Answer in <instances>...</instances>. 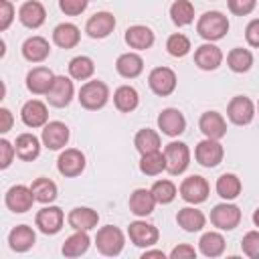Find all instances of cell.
I'll return each instance as SVG.
<instances>
[{"instance_id": "cell-41", "label": "cell", "mask_w": 259, "mask_h": 259, "mask_svg": "<svg viewBox=\"0 0 259 259\" xmlns=\"http://www.w3.org/2000/svg\"><path fill=\"white\" fill-rule=\"evenodd\" d=\"M170 18L176 26H186L194 20V6L190 0H176L170 6Z\"/></svg>"}, {"instance_id": "cell-23", "label": "cell", "mask_w": 259, "mask_h": 259, "mask_svg": "<svg viewBox=\"0 0 259 259\" xmlns=\"http://www.w3.org/2000/svg\"><path fill=\"white\" fill-rule=\"evenodd\" d=\"M97 221H99L97 210L89 206H75L67 217L69 227H73L75 231H91L97 227Z\"/></svg>"}, {"instance_id": "cell-3", "label": "cell", "mask_w": 259, "mask_h": 259, "mask_svg": "<svg viewBox=\"0 0 259 259\" xmlns=\"http://www.w3.org/2000/svg\"><path fill=\"white\" fill-rule=\"evenodd\" d=\"M123 245H125V235L113 227V225H105L97 231L95 235V247L101 255L105 257H115L123 251Z\"/></svg>"}, {"instance_id": "cell-44", "label": "cell", "mask_w": 259, "mask_h": 259, "mask_svg": "<svg viewBox=\"0 0 259 259\" xmlns=\"http://www.w3.org/2000/svg\"><path fill=\"white\" fill-rule=\"evenodd\" d=\"M241 249L247 257L259 259V231H249L241 239Z\"/></svg>"}, {"instance_id": "cell-49", "label": "cell", "mask_w": 259, "mask_h": 259, "mask_svg": "<svg viewBox=\"0 0 259 259\" xmlns=\"http://www.w3.org/2000/svg\"><path fill=\"white\" fill-rule=\"evenodd\" d=\"M245 38L251 47L259 49V18H253L247 26H245Z\"/></svg>"}, {"instance_id": "cell-16", "label": "cell", "mask_w": 259, "mask_h": 259, "mask_svg": "<svg viewBox=\"0 0 259 259\" xmlns=\"http://www.w3.org/2000/svg\"><path fill=\"white\" fill-rule=\"evenodd\" d=\"M158 127L162 130V134L176 138L186 130V119H184L182 111H178L176 107H166L158 115Z\"/></svg>"}, {"instance_id": "cell-11", "label": "cell", "mask_w": 259, "mask_h": 259, "mask_svg": "<svg viewBox=\"0 0 259 259\" xmlns=\"http://www.w3.org/2000/svg\"><path fill=\"white\" fill-rule=\"evenodd\" d=\"M227 117L235 125H247L255 117V105L245 95H235L227 105Z\"/></svg>"}, {"instance_id": "cell-27", "label": "cell", "mask_w": 259, "mask_h": 259, "mask_svg": "<svg viewBox=\"0 0 259 259\" xmlns=\"http://www.w3.org/2000/svg\"><path fill=\"white\" fill-rule=\"evenodd\" d=\"M125 42L130 49L146 51L154 45V32H152V28H148L144 24H134L125 30Z\"/></svg>"}, {"instance_id": "cell-50", "label": "cell", "mask_w": 259, "mask_h": 259, "mask_svg": "<svg viewBox=\"0 0 259 259\" xmlns=\"http://www.w3.org/2000/svg\"><path fill=\"white\" fill-rule=\"evenodd\" d=\"M170 257H172V259H194V257H196V249H194L192 245L182 243V245H178V247H174V249L170 251Z\"/></svg>"}, {"instance_id": "cell-12", "label": "cell", "mask_w": 259, "mask_h": 259, "mask_svg": "<svg viewBox=\"0 0 259 259\" xmlns=\"http://www.w3.org/2000/svg\"><path fill=\"white\" fill-rule=\"evenodd\" d=\"M127 237H130V241H132L136 247L148 249V247H152V245L158 243L160 233H158V229H156L152 223L134 221V223H130V227H127Z\"/></svg>"}, {"instance_id": "cell-39", "label": "cell", "mask_w": 259, "mask_h": 259, "mask_svg": "<svg viewBox=\"0 0 259 259\" xmlns=\"http://www.w3.org/2000/svg\"><path fill=\"white\" fill-rule=\"evenodd\" d=\"M134 146H136V150H138L140 154H148V152L160 150L162 142H160L158 132H154V130H150V127H144V130H140V132L136 134Z\"/></svg>"}, {"instance_id": "cell-26", "label": "cell", "mask_w": 259, "mask_h": 259, "mask_svg": "<svg viewBox=\"0 0 259 259\" xmlns=\"http://www.w3.org/2000/svg\"><path fill=\"white\" fill-rule=\"evenodd\" d=\"M51 55V45L42 36H30L22 42V57L28 63H42Z\"/></svg>"}, {"instance_id": "cell-21", "label": "cell", "mask_w": 259, "mask_h": 259, "mask_svg": "<svg viewBox=\"0 0 259 259\" xmlns=\"http://www.w3.org/2000/svg\"><path fill=\"white\" fill-rule=\"evenodd\" d=\"M18 20L26 28H38L47 20V10L38 0H26L18 8Z\"/></svg>"}, {"instance_id": "cell-33", "label": "cell", "mask_w": 259, "mask_h": 259, "mask_svg": "<svg viewBox=\"0 0 259 259\" xmlns=\"http://www.w3.org/2000/svg\"><path fill=\"white\" fill-rule=\"evenodd\" d=\"M113 103H115V107H117L121 113H130V111H134V109L138 107L140 95H138V91H136L132 85H121V87H117L115 93H113Z\"/></svg>"}, {"instance_id": "cell-19", "label": "cell", "mask_w": 259, "mask_h": 259, "mask_svg": "<svg viewBox=\"0 0 259 259\" xmlns=\"http://www.w3.org/2000/svg\"><path fill=\"white\" fill-rule=\"evenodd\" d=\"M115 28V16L111 12H95L87 24H85V32L91 36V38H105L113 32Z\"/></svg>"}, {"instance_id": "cell-30", "label": "cell", "mask_w": 259, "mask_h": 259, "mask_svg": "<svg viewBox=\"0 0 259 259\" xmlns=\"http://www.w3.org/2000/svg\"><path fill=\"white\" fill-rule=\"evenodd\" d=\"M79 40H81V32L71 22H61L53 30V42L61 49H73L79 45Z\"/></svg>"}, {"instance_id": "cell-48", "label": "cell", "mask_w": 259, "mask_h": 259, "mask_svg": "<svg viewBox=\"0 0 259 259\" xmlns=\"http://www.w3.org/2000/svg\"><path fill=\"white\" fill-rule=\"evenodd\" d=\"M16 156V148L8 140H0V168H8L12 164V158Z\"/></svg>"}, {"instance_id": "cell-46", "label": "cell", "mask_w": 259, "mask_h": 259, "mask_svg": "<svg viewBox=\"0 0 259 259\" xmlns=\"http://www.w3.org/2000/svg\"><path fill=\"white\" fill-rule=\"evenodd\" d=\"M227 4L235 16H247L257 6V0H227Z\"/></svg>"}, {"instance_id": "cell-18", "label": "cell", "mask_w": 259, "mask_h": 259, "mask_svg": "<svg viewBox=\"0 0 259 259\" xmlns=\"http://www.w3.org/2000/svg\"><path fill=\"white\" fill-rule=\"evenodd\" d=\"M20 117H22L26 127H45L49 123V109H47V105L42 101L30 99V101H26L22 105Z\"/></svg>"}, {"instance_id": "cell-38", "label": "cell", "mask_w": 259, "mask_h": 259, "mask_svg": "<svg viewBox=\"0 0 259 259\" xmlns=\"http://www.w3.org/2000/svg\"><path fill=\"white\" fill-rule=\"evenodd\" d=\"M93 73H95L93 59H89L85 55H79V57H75V59L69 61V75H71V79L87 81V79H91Z\"/></svg>"}, {"instance_id": "cell-35", "label": "cell", "mask_w": 259, "mask_h": 259, "mask_svg": "<svg viewBox=\"0 0 259 259\" xmlns=\"http://www.w3.org/2000/svg\"><path fill=\"white\" fill-rule=\"evenodd\" d=\"M241 180L237 174H231V172H225L217 178V194L225 200H233L241 194Z\"/></svg>"}, {"instance_id": "cell-34", "label": "cell", "mask_w": 259, "mask_h": 259, "mask_svg": "<svg viewBox=\"0 0 259 259\" xmlns=\"http://www.w3.org/2000/svg\"><path fill=\"white\" fill-rule=\"evenodd\" d=\"M227 65L235 73H247L253 67V53L243 47H235L227 55Z\"/></svg>"}, {"instance_id": "cell-2", "label": "cell", "mask_w": 259, "mask_h": 259, "mask_svg": "<svg viewBox=\"0 0 259 259\" xmlns=\"http://www.w3.org/2000/svg\"><path fill=\"white\" fill-rule=\"evenodd\" d=\"M77 99H79L81 107H85L89 111H97V109L105 107V103L109 99V87L99 79L87 81V83L81 85Z\"/></svg>"}, {"instance_id": "cell-36", "label": "cell", "mask_w": 259, "mask_h": 259, "mask_svg": "<svg viewBox=\"0 0 259 259\" xmlns=\"http://www.w3.org/2000/svg\"><path fill=\"white\" fill-rule=\"evenodd\" d=\"M198 249L204 257H221L225 253V237L221 233L208 231L200 237L198 241Z\"/></svg>"}, {"instance_id": "cell-31", "label": "cell", "mask_w": 259, "mask_h": 259, "mask_svg": "<svg viewBox=\"0 0 259 259\" xmlns=\"http://www.w3.org/2000/svg\"><path fill=\"white\" fill-rule=\"evenodd\" d=\"M115 69L125 79H136L144 71V59L138 53H123L115 61Z\"/></svg>"}, {"instance_id": "cell-17", "label": "cell", "mask_w": 259, "mask_h": 259, "mask_svg": "<svg viewBox=\"0 0 259 259\" xmlns=\"http://www.w3.org/2000/svg\"><path fill=\"white\" fill-rule=\"evenodd\" d=\"M69 136H71V132H69V127L63 121H49L42 127L40 140H42L45 148H49V150H61V148L67 146Z\"/></svg>"}, {"instance_id": "cell-43", "label": "cell", "mask_w": 259, "mask_h": 259, "mask_svg": "<svg viewBox=\"0 0 259 259\" xmlns=\"http://www.w3.org/2000/svg\"><path fill=\"white\" fill-rule=\"evenodd\" d=\"M190 49H192V47H190L188 36H184V34H180V32L170 34L168 40H166V51H168L172 57H184V55L190 53Z\"/></svg>"}, {"instance_id": "cell-9", "label": "cell", "mask_w": 259, "mask_h": 259, "mask_svg": "<svg viewBox=\"0 0 259 259\" xmlns=\"http://www.w3.org/2000/svg\"><path fill=\"white\" fill-rule=\"evenodd\" d=\"M223 156H225V150H223V144L219 140H202L196 144V150H194V158L200 166L204 168H214L223 162Z\"/></svg>"}, {"instance_id": "cell-14", "label": "cell", "mask_w": 259, "mask_h": 259, "mask_svg": "<svg viewBox=\"0 0 259 259\" xmlns=\"http://www.w3.org/2000/svg\"><path fill=\"white\" fill-rule=\"evenodd\" d=\"M75 95V87H73V81L69 77H55L53 81V87L49 89L47 93V101L53 105V107H67L71 103Z\"/></svg>"}, {"instance_id": "cell-29", "label": "cell", "mask_w": 259, "mask_h": 259, "mask_svg": "<svg viewBox=\"0 0 259 259\" xmlns=\"http://www.w3.org/2000/svg\"><path fill=\"white\" fill-rule=\"evenodd\" d=\"M176 223H178V227H182L186 233H196V231H200V229L206 225V217H204L202 210H198V208H194V206H184V208L178 210Z\"/></svg>"}, {"instance_id": "cell-32", "label": "cell", "mask_w": 259, "mask_h": 259, "mask_svg": "<svg viewBox=\"0 0 259 259\" xmlns=\"http://www.w3.org/2000/svg\"><path fill=\"white\" fill-rule=\"evenodd\" d=\"M89 243H91V239H89L87 231H75L71 237L65 239V243L61 247V253L65 257H81L83 253H87Z\"/></svg>"}, {"instance_id": "cell-25", "label": "cell", "mask_w": 259, "mask_h": 259, "mask_svg": "<svg viewBox=\"0 0 259 259\" xmlns=\"http://www.w3.org/2000/svg\"><path fill=\"white\" fill-rule=\"evenodd\" d=\"M130 212H134L136 217H148L154 212V206L158 204L152 190H146V188H138L130 194Z\"/></svg>"}, {"instance_id": "cell-15", "label": "cell", "mask_w": 259, "mask_h": 259, "mask_svg": "<svg viewBox=\"0 0 259 259\" xmlns=\"http://www.w3.org/2000/svg\"><path fill=\"white\" fill-rule=\"evenodd\" d=\"M55 73L49 67H34L26 73V89L34 95H47L53 87Z\"/></svg>"}, {"instance_id": "cell-51", "label": "cell", "mask_w": 259, "mask_h": 259, "mask_svg": "<svg viewBox=\"0 0 259 259\" xmlns=\"http://www.w3.org/2000/svg\"><path fill=\"white\" fill-rule=\"evenodd\" d=\"M0 117H2V123H0V132H2V134H6V132L12 127V113H10V109L2 107V109H0Z\"/></svg>"}, {"instance_id": "cell-42", "label": "cell", "mask_w": 259, "mask_h": 259, "mask_svg": "<svg viewBox=\"0 0 259 259\" xmlns=\"http://www.w3.org/2000/svg\"><path fill=\"white\" fill-rule=\"evenodd\" d=\"M150 190L158 204H170L176 198V186L170 180H156Z\"/></svg>"}, {"instance_id": "cell-22", "label": "cell", "mask_w": 259, "mask_h": 259, "mask_svg": "<svg viewBox=\"0 0 259 259\" xmlns=\"http://www.w3.org/2000/svg\"><path fill=\"white\" fill-rule=\"evenodd\" d=\"M198 127L210 140H221L227 134V121L219 111H204L198 119Z\"/></svg>"}, {"instance_id": "cell-37", "label": "cell", "mask_w": 259, "mask_h": 259, "mask_svg": "<svg viewBox=\"0 0 259 259\" xmlns=\"http://www.w3.org/2000/svg\"><path fill=\"white\" fill-rule=\"evenodd\" d=\"M140 170L146 176H158L160 172H164L166 170V156H164V152L156 150V152L142 154V158H140Z\"/></svg>"}, {"instance_id": "cell-10", "label": "cell", "mask_w": 259, "mask_h": 259, "mask_svg": "<svg viewBox=\"0 0 259 259\" xmlns=\"http://www.w3.org/2000/svg\"><path fill=\"white\" fill-rule=\"evenodd\" d=\"M34 194L30 190V186H24V184H14L6 190V196H4V202L6 206L16 212V214H22L26 210L32 208V202H34Z\"/></svg>"}, {"instance_id": "cell-54", "label": "cell", "mask_w": 259, "mask_h": 259, "mask_svg": "<svg viewBox=\"0 0 259 259\" xmlns=\"http://www.w3.org/2000/svg\"><path fill=\"white\" fill-rule=\"evenodd\" d=\"M257 111H259V103H257Z\"/></svg>"}, {"instance_id": "cell-4", "label": "cell", "mask_w": 259, "mask_h": 259, "mask_svg": "<svg viewBox=\"0 0 259 259\" xmlns=\"http://www.w3.org/2000/svg\"><path fill=\"white\" fill-rule=\"evenodd\" d=\"M164 156H166V170L172 176H178L182 172H186L188 164H190V150L184 142H170L164 148Z\"/></svg>"}, {"instance_id": "cell-13", "label": "cell", "mask_w": 259, "mask_h": 259, "mask_svg": "<svg viewBox=\"0 0 259 259\" xmlns=\"http://www.w3.org/2000/svg\"><path fill=\"white\" fill-rule=\"evenodd\" d=\"M34 223L38 227L40 233L45 235H57L61 229H63V223H65V214H63V208L59 206H42L36 217H34Z\"/></svg>"}, {"instance_id": "cell-20", "label": "cell", "mask_w": 259, "mask_h": 259, "mask_svg": "<svg viewBox=\"0 0 259 259\" xmlns=\"http://www.w3.org/2000/svg\"><path fill=\"white\" fill-rule=\"evenodd\" d=\"M221 63H223V51L212 42H204L194 51V65L202 71H214L221 67Z\"/></svg>"}, {"instance_id": "cell-28", "label": "cell", "mask_w": 259, "mask_h": 259, "mask_svg": "<svg viewBox=\"0 0 259 259\" xmlns=\"http://www.w3.org/2000/svg\"><path fill=\"white\" fill-rule=\"evenodd\" d=\"M14 148H16V156L22 162H32L40 154V140L34 134H20L14 142Z\"/></svg>"}, {"instance_id": "cell-24", "label": "cell", "mask_w": 259, "mask_h": 259, "mask_svg": "<svg viewBox=\"0 0 259 259\" xmlns=\"http://www.w3.org/2000/svg\"><path fill=\"white\" fill-rule=\"evenodd\" d=\"M36 243V233L28 225H18L8 233V245L16 253H24Z\"/></svg>"}, {"instance_id": "cell-7", "label": "cell", "mask_w": 259, "mask_h": 259, "mask_svg": "<svg viewBox=\"0 0 259 259\" xmlns=\"http://www.w3.org/2000/svg\"><path fill=\"white\" fill-rule=\"evenodd\" d=\"M178 192H180V196H182L186 202H190V204H200V202H204V200L208 198L210 186H208V182H206L202 176L192 174V176H188V178L182 180Z\"/></svg>"}, {"instance_id": "cell-45", "label": "cell", "mask_w": 259, "mask_h": 259, "mask_svg": "<svg viewBox=\"0 0 259 259\" xmlns=\"http://www.w3.org/2000/svg\"><path fill=\"white\" fill-rule=\"evenodd\" d=\"M87 4L89 0H59V8L67 16H79L81 12H85Z\"/></svg>"}, {"instance_id": "cell-6", "label": "cell", "mask_w": 259, "mask_h": 259, "mask_svg": "<svg viewBox=\"0 0 259 259\" xmlns=\"http://www.w3.org/2000/svg\"><path fill=\"white\" fill-rule=\"evenodd\" d=\"M57 170L65 178H75L85 170V154L77 148H67L57 158Z\"/></svg>"}, {"instance_id": "cell-1", "label": "cell", "mask_w": 259, "mask_h": 259, "mask_svg": "<svg viewBox=\"0 0 259 259\" xmlns=\"http://www.w3.org/2000/svg\"><path fill=\"white\" fill-rule=\"evenodd\" d=\"M196 32L206 40V42H214L221 40L227 32H229V18L219 12V10H208L204 12L198 22H196Z\"/></svg>"}, {"instance_id": "cell-8", "label": "cell", "mask_w": 259, "mask_h": 259, "mask_svg": "<svg viewBox=\"0 0 259 259\" xmlns=\"http://www.w3.org/2000/svg\"><path fill=\"white\" fill-rule=\"evenodd\" d=\"M210 223L221 231H233L241 223V208L237 204L221 202L210 210Z\"/></svg>"}, {"instance_id": "cell-5", "label": "cell", "mask_w": 259, "mask_h": 259, "mask_svg": "<svg viewBox=\"0 0 259 259\" xmlns=\"http://www.w3.org/2000/svg\"><path fill=\"white\" fill-rule=\"evenodd\" d=\"M148 85L156 95L168 97L176 89V73L170 67H156L148 75Z\"/></svg>"}, {"instance_id": "cell-53", "label": "cell", "mask_w": 259, "mask_h": 259, "mask_svg": "<svg viewBox=\"0 0 259 259\" xmlns=\"http://www.w3.org/2000/svg\"><path fill=\"white\" fill-rule=\"evenodd\" d=\"M253 223H255V227H259V206H257L255 212H253Z\"/></svg>"}, {"instance_id": "cell-40", "label": "cell", "mask_w": 259, "mask_h": 259, "mask_svg": "<svg viewBox=\"0 0 259 259\" xmlns=\"http://www.w3.org/2000/svg\"><path fill=\"white\" fill-rule=\"evenodd\" d=\"M30 190L34 194V198L42 204H51L55 198H57V184L51 180V178H36L32 184H30Z\"/></svg>"}, {"instance_id": "cell-52", "label": "cell", "mask_w": 259, "mask_h": 259, "mask_svg": "<svg viewBox=\"0 0 259 259\" xmlns=\"http://www.w3.org/2000/svg\"><path fill=\"white\" fill-rule=\"evenodd\" d=\"M150 257H160V259H164L166 255H164V251H156V249H152V251H144L142 259H150Z\"/></svg>"}, {"instance_id": "cell-47", "label": "cell", "mask_w": 259, "mask_h": 259, "mask_svg": "<svg viewBox=\"0 0 259 259\" xmlns=\"http://www.w3.org/2000/svg\"><path fill=\"white\" fill-rule=\"evenodd\" d=\"M14 20V6L10 0H0V30H6Z\"/></svg>"}]
</instances>
